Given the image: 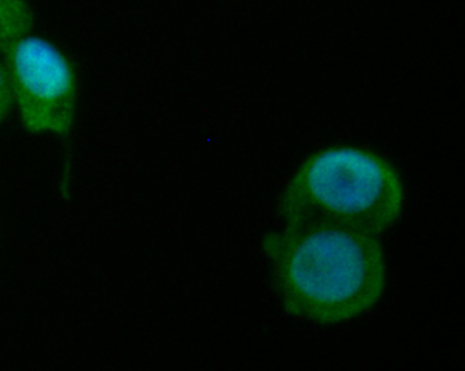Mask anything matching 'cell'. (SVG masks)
Returning a JSON list of instances; mask_svg holds the SVG:
<instances>
[{
  "label": "cell",
  "mask_w": 465,
  "mask_h": 371,
  "mask_svg": "<svg viewBox=\"0 0 465 371\" xmlns=\"http://www.w3.org/2000/svg\"><path fill=\"white\" fill-rule=\"evenodd\" d=\"M280 298L293 317L337 325L371 310L387 286L380 237L343 226L285 224L265 237Z\"/></svg>",
  "instance_id": "cell-1"
},
{
  "label": "cell",
  "mask_w": 465,
  "mask_h": 371,
  "mask_svg": "<svg viewBox=\"0 0 465 371\" xmlns=\"http://www.w3.org/2000/svg\"><path fill=\"white\" fill-rule=\"evenodd\" d=\"M406 194L399 171L371 150L341 146L300 164L279 201L285 224L343 226L381 237L399 221Z\"/></svg>",
  "instance_id": "cell-2"
},
{
  "label": "cell",
  "mask_w": 465,
  "mask_h": 371,
  "mask_svg": "<svg viewBox=\"0 0 465 371\" xmlns=\"http://www.w3.org/2000/svg\"><path fill=\"white\" fill-rule=\"evenodd\" d=\"M14 108L33 133L65 136L76 118L77 78L71 61L33 32L4 50Z\"/></svg>",
  "instance_id": "cell-3"
},
{
  "label": "cell",
  "mask_w": 465,
  "mask_h": 371,
  "mask_svg": "<svg viewBox=\"0 0 465 371\" xmlns=\"http://www.w3.org/2000/svg\"><path fill=\"white\" fill-rule=\"evenodd\" d=\"M34 14L26 0H0V51L33 32Z\"/></svg>",
  "instance_id": "cell-4"
},
{
  "label": "cell",
  "mask_w": 465,
  "mask_h": 371,
  "mask_svg": "<svg viewBox=\"0 0 465 371\" xmlns=\"http://www.w3.org/2000/svg\"><path fill=\"white\" fill-rule=\"evenodd\" d=\"M14 108L13 93L4 52L0 51V122L8 118Z\"/></svg>",
  "instance_id": "cell-5"
}]
</instances>
